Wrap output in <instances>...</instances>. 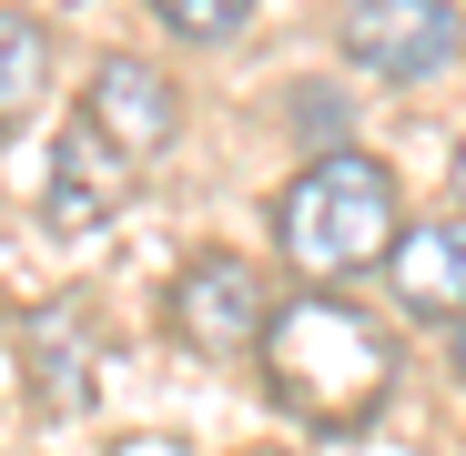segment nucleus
Wrapping results in <instances>:
<instances>
[{"instance_id": "2", "label": "nucleus", "mask_w": 466, "mask_h": 456, "mask_svg": "<svg viewBox=\"0 0 466 456\" xmlns=\"http://www.w3.org/2000/svg\"><path fill=\"white\" fill-rule=\"evenodd\" d=\"M396 244H406V203L375 152H315L274 193V254L304 284H355L375 264H396Z\"/></svg>"}, {"instance_id": "9", "label": "nucleus", "mask_w": 466, "mask_h": 456, "mask_svg": "<svg viewBox=\"0 0 466 456\" xmlns=\"http://www.w3.org/2000/svg\"><path fill=\"white\" fill-rule=\"evenodd\" d=\"M51 92V31L31 11H0V132H21Z\"/></svg>"}, {"instance_id": "1", "label": "nucleus", "mask_w": 466, "mask_h": 456, "mask_svg": "<svg viewBox=\"0 0 466 456\" xmlns=\"http://www.w3.org/2000/svg\"><path fill=\"white\" fill-rule=\"evenodd\" d=\"M264 386L284 416L325 426V436H355L375 426L385 386H396V335H385L375 315H355L345 294L304 284L274 304V335H264Z\"/></svg>"}, {"instance_id": "5", "label": "nucleus", "mask_w": 466, "mask_h": 456, "mask_svg": "<svg viewBox=\"0 0 466 456\" xmlns=\"http://www.w3.org/2000/svg\"><path fill=\"white\" fill-rule=\"evenodd\" d=\"M82 122L122 152V163H163L173 132H183V92H173V71L163 61H142V51H102L92 61V82H82Z\"/></svg>"}, {"instance_id": "8", "label": "nucleus", "mask_w": 466, "mask_h": 456, "mask_svg": "<svg viewBox=\"0 0 466 456\" xmlns=\"http://www.w3.org/2000/svg\"><path fill=\"white\" fill-rule=\"evenodd\" d=\"M21 365H31V396H41L51 416L92 406V325H82V304H71V294L31 304V325H21Z\"/></svg>"}, {"instance_id": "6", "label": "nucleus", "mask_w": 466, "mask_h": 456, "mask_svg": "<svg viewBox=\"0 0 466 456\" xmlns=\"http://www.w3.org/2000/svg\"><path fill=\"white\" fill-rule=\"evenodd\" d=\"M142 163H122V152L71 112V132L51 142V173H41V213H51V234H102V223L132 203Z\"/></svg>"}, {"instance_id": "3", "label": "nucleus", "mask_w": 466, "mask_h": 456, "mask_svg": "<svg viewBox=\"0 0 466 456\" xmlns=\"http://www.w3.org/2000/svg\"><path fill=\"white\" fill-rule=\"evenodd\" d=\"M163 315H173V335H183L193 355H264V335H274V284H264L254 254L213 244V254H193V264L173 274Z\"/></svg>"}, {"instance_id": "11", "label": "nucleus", "mask_w": 466, "mask_h": 456, "mask_svg": "<svg viewBox=\"0 0 466 456\" xmlns=\"http://www.w3.org/2000/svg\"><path fill=\"white\" fill-rule=\"evenodd\" d=\"M446 365H456V386H466V325H456V335H446Z\"/></svg>"}, {"instance_id": "7", "label": "nucleus", "mask_w": 466, "mask_h": 456, "mask_svg": "<svg viewBox=\"0 0 466 456\" xmlns=\"http://www.w3.org/2000/svg\"><path fill=\"white\" fill-rule=\"evenodd\" d=\"M396 315L416 325H466V213H436V223H406V244H396Z\"/></svg>"}, {"instance_id": "12", "label": "nucleus", "mask_w": 466, "mask_h": 456, "mask_svg": "<svg viewBox=\"0 0 466 456\" xmlns=\"http://www.w3.org/2000/svg\"><path fill=\"white\" fill-rule=\"evenodd\" d=\"M456 213H466V142H456Z\"/></svg>"}, {"instance_id": "4", "label": "nucleus", "mask_w": 466, "mask_h": 456, "mask_svg": "<svg viewBox=\"0 0 466 456\" xmlns=\"http://www.w3.org/2000/svg\"><path fill=\"white\" fill-rule=\"evenodd\" d=\"M466 21H456V0H345V61L375 71V82H436V71L456 61Z\"/></svg>"}, {"instance_id": "10", "label": "nucleus", "mask_w": 466, "mask_h": 456, "mask_svg": "<svg viewBox=\"0 0 466 456\" xmlns=\"http://www.w3.org/2000/svg\"><path fill=\"white\" fill-rule=\"evenodd\" d=\"M142 11L163 21V31H183V41H233L264 0H142Z\"/></svg>"}]
</instances>
